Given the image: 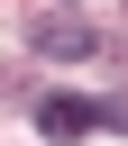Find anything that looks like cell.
Masks as SVG:
<instances>
[{
    "mask_svg": "<svg viewBox=\"0 0 128 146\" xmlns=\"http://www.w3.org/2000/svg\"><path fill=\"white\" fill-rule=\"evenodd\" d=\"M27 46H37V55H55V64H73V55H101V27H91V18H37V27H27Z\"/></svg>",
    "mask_w": 128,
    "mask_h": 146,
    "instance_id": "obj_1",
    "label": "cell"
},
{
    "mask_svg": "<svg viewBox=\"0 0 128 146\" xmlns=\"http://www.w3.org/2000/svg\"><path fill=\"white\" fill-rule=\"evenodd\" d=\"M91 128H119L128 137V100H91Z\"/></svg>",
    "mask_w": 128,
    "mask_h": 146,
    "instance_id": "obj_3",
    "label": "cell"
},
{
    "mask_svg": "<svg viewBox=\"0 0 128 146\" xmlns=\"http://www.w3.org/2000/svg\"><path fill=\"white\" fill-rule=\"evenodd\" d=\"M37 128H46V137H82V128H91V100L55 91V100H37Z\"/></svg>",
    "mask_w": 128,
    "mask_h": 146,
    "instance_id": "obj_2",
    "label": "cell"
}]
</instances>
